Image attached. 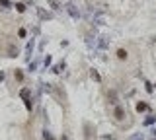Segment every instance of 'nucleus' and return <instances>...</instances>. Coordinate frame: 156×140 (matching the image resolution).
Here are the masks:
<instances>
[{
  "label": "nucleus",
  "mask_w": 156,
  "mask_h": 140,
  "mask_svg": "<svg viewBox=\"0 0 156 140\" xmlns=\"http://www.w3.org/2000/svg\"><path fill=\"white\" fill-rule=\"evenodd\" d=\"M37 14H39V18H41V20H51V18H53V16H51L49 12H45L43 8H37Z\"/></svg>",
  "instance_id": "0eeeda50"
},
{
  "label": "nucleus",
  "mask_w": 156,
  "mask_h": 140,
  "mask_svg": "<svg viewBox=\"0 0 156 140\" xmlns=\"http://www.w3.org/2000/svg\"><path fill=\"white\" fill-rule=\"evenodd\" d=\"M67 10H68V14H70L74 20H78V18H80V12L76 10V6H67Z\"/></svg>",
  "instance_id": "423d86ee"
},
{
  "label": "nucleus",
  "mask_w": 156,
  "mask_h": 140,
  "mask_svg": "<svg viewBox=\"0 0 156 140\" xmlns=\"http://www.w3.org/2000/svg\"><path fill=\"white\" fill-rule=\"evenodd\" d=\"M137 111H139V113L148 111V103H145V101H139V103H137Z\"/></svg>",
  "instance_id": "1a4fd4ad"
},
{
  "label": "nucleus",
  "mask_w": 156,
  "mask_h": 140,
  "mask_svg": "<svg viewBox=\"0 0 156 140\" xmlns=\"http://www.w3.org/2000/svg\"><path fill=\"white\" fill-rule=\"evenodd\" d=\"M156 123V115H148L145 119V127H150V125H154Z\"/></svg>",
  "instance_id": "9d476101"
},
{
  "label": "nucleus",
  "mask_w": 156,
  "mask_h": 140,
  "mask_svg": "<svg viewBox=\"0 0 156 140\" xmlns=\"http://www.w3.org/2000/svg\"><path fill=\"white\" fill-rule=\"evenodd\" d=\"M63 140H68V138H67V136H63Z\"/></svg>",
  "instance_id": "393cba45"
},
{
  "label": "nucleus",
  "mask_w": 156,
  "mask_h": 140,
  "mask_svg": "<svg viewBox=\"0 0 156 140\" xmlns=\"http://www.w3.org/2000/svg\"><path fill=\"white\" fill-rule=\"evenodd\" d=\"M29 96H31V92H29L27 88H23L22 92H20V97H22L23 101H31V99H29Z\"/></svg>",
  "instance_id": "6e6552de"
},
{
  "label": "nucleus",
  "mask_w": 156,
  "mask_h": 140,
  "mask_svg": "<svg viewBox=\"0 0 156 140\" xmlns=\"http://www.w3.org/2000/svg\"><path fill=\"white\" fill-rule=\"evenodd\" d=\"M47 4H49V6H51V8H59V2H57V0H49V2H47Z\"/></svg>",
  "instance_id": "6ab92c4d"
},
{
  "label": "nucleus",
  "mask_w": 156,
  "mask_h": 140,
  "mask_svg": "<svg viewBox=\"0 0 156 140\" xmlns=\"http://www.w3.org/2000/svg\"><path fill=\"white\" fill-rule=\"evenodd\" d=\"M61 70H65V62H61V64H55V66H53V72H55V74H59Z\"/></svg>",
  "instance_id": "ddd939ff"
},
{
  "label": "nucleus",
  "mask_w": 156,
  "mask_h": 140,
  "mask_svg": "<svg viewBox=\"0 0 156 140\" xmlns=\"http://www.w3.org/2000/svg\"><path fill=\"white\" fill-rule=\"evenodd\" d=\"M25 51H27V54H31V53H33V39H31V41L27 43V47H25Z\"/></svg>",
  "instance_id": "f3484780"
},
{
  "label": "nucleus",
  "mask_w": 156,
  "mask_h": 140,
  "mask_svg": "<svg viewBox=\"0 0 156 140\" xmlns=\"http://www.w3.org/2000/svg\"><path fill=\"white\" fill-rule=\"evenodd\" d=\"M113 115H115V119H117V121H123V119H125V109L117 105V107H115V113H113Z\"/></svg>",
  "instance_id": "39448f33"
},
{
  "label": "nucleus",
  "mask_w": 156,
  "mask_h": 140,
  "mask_svg": "<svg viewBox=\"0 0 156 140\" xmlns=\"http://www.w3.org/2000/svg\"><path fill=\"white\" fill-rule=\"evenodd\" d=\"M37 64H39V60H31V62H29V66H27V68H29V72H33L35 68H37Z\"/></svg>",
  "instance_id": "2eb2a0df"
},
{
  "label": "nucleus",
  "mask_w": 156,
  "mask_h": 140,
  "mask_svg": "<svg viewBox=\"0 0 156 140\" xmlns=\"http://www.w3.org/2000/svg\"><path fill=\"white\" fill-rule=\"evenodd\" d=\"M90 76H92V80H96V82H101V78H100V74H98V70H90Z\"/></svg>",
  "instance_id": "f8f14e48"
},
{
  "label": "nucleus",
  "mask_w": 156,
  "mask_h": 140,
  "mask_svg": "<svg viewBox=\"0 0 156 140\" xmlns=\"http://www.w3.org/2000/svg\"><path fill=\"white\" fill-rule=\"evenodd\" d=\"M14 8H16V10L20 12V14H23V12H25V4H22V2H18V4H16Z\"/></svg>",
  "instance_id": "4468645a"
},
{
  "label": "nucleus",
  "mask_w": 156,
  "mask_h": 140,
  "mask_svg": "<svg viewBox=\"0 0 156 140\" xmlns=\"http://www.w3.org/2000/svg\"><path fill=\"white\" fill-rule=\"evenodd\" d=\"M107 47H109V39H107V37H98V41H96V49L105 51Z\"/></svg>",
  "instance_id": "f03ea898"
},
{
  "label": "nucleus",
  "mask_w": 156,
  "mask_h": 140,
  "mask_svg": "<svg viewBox=\"0 0 156 140\" xmlns=\"http://www.w3.org/2000/svg\"><path fill=\"white\" fill-rule=\"evenodd\" d=\"M131 140H145V136H143V134H135Z\"/></svg>",
  "instance_id": "5701e85b"
},
{
  "label": "nucleus",
  "mask_w": 156,
  "mask_h": 140,
  "mask_svg": "<svg viewBox=\"0 0 156 140\" xmlns=\"http://www.w3.org/2000/svg\"><path fill=\"white\" fill-rule=\"evenodd\" d=\"M84 136H86V140H96V129H94V125H90V123H86L84 125Z\"/></svg>",
  "instance_id": "f257e3e1"
},
{
  "label": "nucleus",
  "mask_w": 156,
  "mask_h": 140,
  "mask_svg": "<svg viewBox=\"0 0 156 140\" xmlns=\"http://www.w3.org/2000/svg\"><path fill=\"white\" fill-rule=\"evenodd\" d=\"M127 51H125V49H119V51H117V58H119V60H125V58H127Z\"/></svg>",
  "instance_id": "9b49d317"
},
{
  "label": "nucleus",
  "mask_w": 156,
  "mask_h": 140,
  "mask_svg": "<svg viewBox=\"0 0 156 140\" xmlns=\"http://www.w3.org/2000/svg\"><path fill=\"white\" fill-rule=\"evenodd\" d=\"M43 64H45V68L51 64V56H45V60H43Z\"/></svg>",
  "instance_id": "412c9836"
},
{
  "label": "nucleus",
  "mask_w": 156,
  "mask_h": 140,
  "mask_svg": "<svg viewBox=\"0 0 156 140\" xmlns=\"http://www.w3.org/2000/svg\"><path fill=\"white\" fill-rule=\"evenodd\" d=\"M2 80H4V72L0 70V82H2Z\"/></svg>",
  "instance_id": "b1692460"
},
{
  "label": "nucleus",
  "mask_w": 156,
  "mask_h": 140,
  "mask_svg": "<svg viewBox=\"0 0 156 140\" xmlns=\"http://www.w3.org/2000/svg\"><path fill=\"white\" fill-rule=\"evenodd\" d=\"M43 138L45 140H55V138H53V134H51L49 130H43Z\"/></svg>",
  "instance_id": "a211bd4d"
},
{
  "label": "nucleus",
  "mask_w": 156,
  "mask_h": 140,
  "mask_svg": "<svg viewBox=\"0 0 156 140\" xmlns=\"http://www.w3.org/2000/svg\"><path fill=\"white\" fill-rule=\"evenodd\" d=\"M8 56H10V58H16V56H20V49H18L16 45H8Z\"/></svg>",
  "instance_id": "7ed1b4c3"
},
{
  "label": "nucleus",
  "mask_w": 156,
  "mask_h": 140,
  "mask_svg": "<svg viewBox=\"0 0 156 140\" xmlns=\"http://www.w3.org/2000/svg\"><path fill=\"white\" fill-rule=\"evenodd\" d=\"M16 80H23V74L20 72V70H16Z\"/></svg>",
  "instance_id": "4be33fe9"
},
{
  "label": "nucleus",
  "mask_w": 156,
  "mask_h": 140,
  "mask_svg": "<svg viewBox=\"0 0 156 140\" xmlns=\"http://www.w3.org/2000/svg\"><path fill=\"white\" fill-rule=\"evenodd\" d=\"M0 6H4V10H6V8H12L14 4H12V2H8V0H0Z\"/></svg>",
  "instance_id": "dca6fc26"
},
{
  "label": "nucleus",
  "mask_w": 156,
  "mask_h": 140,
  "mask_svg": "<svg viewBox=\"0 0 156 140\" xmlns=\"http://www.w3.org/2000/svg\"><path fill=\"white\" fill-rule=\"evenodd\" d=\"M107 97H109V103H111V105H117V103H119V101H117V92H115V90H109V92H107Z\"/></svg>",
  "instance_id": "20e7f679"
},
{
  "label": "nucleus",
  "mask_w": 156,
  "mask_h": 140,
  "mask_svg": "<svg viewBox=\"0 0 156 140\" xmlns=\"http://www.w3.org/2000/svg\"><path fill=\"white\" fill-rule=\"evenodd\" d=\"M145 86H146V92H148V94H152V92H154V88H152V84H148V82H145Z\"/></svg>",
  "instance_id": "aec40b11"
}]
</instances>
